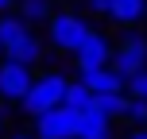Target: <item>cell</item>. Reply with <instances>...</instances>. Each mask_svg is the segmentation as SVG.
Returning <instances> with one entry per match:
<instances>
[{
  "mask_svg": "<svg viewBox=\"0 0 147 139\" xmlns=\"http://www.w3.org/2000/svg\"><path fill=\"white\" fill-rule=\"evenodd\" d=\"M66 85H70V77H66V73H58V70H47V73H39V77L31 81V89L20 97L23 112H27V116H43L47 108L62 104V93H66Z\"/></svg>",
  "mask_w": 147,
  "mask_h": 139,
  "instance_id": "obj_1",
  "label": "cell"
},
{
  "mask_svg": "<svg viewBox=\"0 0 147 139\" xmlns=\"http://www.w3.org/2000/svg\"><path fill=\"white\" fill-rule=\"evenodd\" d=\"M89 31H93V23H89L81 12H51V19H47V39H51V46L54 50H66V54H74L81 43H85Z\"/></svg>",
  "mask_w": 147,
  "mask_h": 139,
  "instance_id": "obj_2",
  "label": "cell"
},
{
  "mask_svg": "<svg viewBox=\"0 0 147 139\" xmlns=\"http://www.w3.org/2000/svg\"><path fill=\"white\" fill-rule=\"evenodd\" d=\"M109 66L120 73V77H132V73L147 70V39L143 35H124L120 39V46L112 50Z\"/></svg>",
  "mask_w": 147,
  "mask_h": 139,
  "instance_id": "obj_3",
  "label": "cell"
},
{
  "mask_svg": "<svg viewBox=\"0 0 147 139\" xmlns=\"http://www.w3.org/2000/svg\"><path fill=\"white\" fill-rule=\"evenodd\" d=\"M74 128H78V112L66 108V104H54L43 116H35V135L39 139H74Z\"/></svg>",
  "mask_w": 147,
  "mask_h": 139,
  "instance_id": "obj_4",
  "label": "cell"
},
{
  "mask_svg": "<svg viewBox=\"0 0 147 139\" xmlns=\"http://www.w3.org/2000/svg\"><path fill=\"white\" fill-rule=\"evenodd\" d=\"M31 81H35L31 66H23V62H12V58H4V62H0V97H4V101H20V97L31 89Z\"/></svg>",
  "mask_w": 147,
  "mask_h": 139,
  "instance_id": "obj_5",
  "label": "cell"
},
{
  "mask_svg": "<svg viewBox=\"0 0 147 139\" xmlns=\"http://www.w3.org/2000/svg\"><path fill=\"white\" fill-rule=\"evenodd\" d=\"M74 58H78V70H97V66H109L112 58V43L105 31H89L85 43L74 50Z\"/></svg>",
  "mask_w": 147,
  "mask_h": 139,
  "instance_id": "obj_6",
  "label": "cell"
},
{
  "mask_svg": "<svg viewBox=\"0 0 147 139\" xmlns=\"http://www.w3.org/2000/svg\"><path fill=\"white\" fill-rule=\"evenodd\" d=\"M43 39L35 35V31H23L20 39H12V43L4 46V58H12V62H23V66H39V62H43Z\"/></svg>",
  "mask_w": 147,
  "mask_h": 139,
  "instance_id": "obj_7",
  "label": "cell"
},
{
  "mask_svg": "<svg viewBox=\"0 0 147 139\" xmlns=\"http://www.w3.org/2000/svg\"><path fill=\"white\" fill-rule=\"evenodd\" d=\"M81 85L89 89L93 97H101V93H124V77H120L112 66H97V70H81Z\"/></svg>",
  "mask_w": 147,
  "mask_h": 139,
  "instance_id": "obj_8",
  "label": "cell"
},
{
  "mask_svg": "<svg viewBox=\"0 0 147 139\" xmlns=\"http://www.w3.org/2000/svg\"><path fill=\"white\" fill-rule=\"evenodd\" d=\"M74 139H112V120L101 116L97 108L78 112V128H74Z\"/></svg>",
  "mask_w": 147,
  "mask_h": 139,
  "instance_id": "obj_9",
  "label": "cell"
},
{
  "mask_svg": "<svg viewBox=\"0 0 147 139\" xmlns=\"http://www.w3.org/2000/svg\"><path fill=\"white\" fill-rule=\"evenodd\" d=\"M105 15H109L112 23H120L124 31H132L136 23H140L143 15H147V0H109Z\"/></svg>",
  "mask_w": 147,
  "mask_h": 139,
  "instance_id": "obj_10",
  "label": "cell"
},
{
  "mask_svg": "<svg viewBox=\"0 0 147 139\" xmlns=\"http://www.w3.org/2000/svg\"><path fill=\"white\" fill-rule=\"evenodd\" d=\"M54 12L51 0H16V15H20L27 27H35V23H47Z\"/></svg>",
  "mask_w": 147,
  "mask_h": 139,
  "instance_id": "obj_11",
  "label": "cell"
},
{
  "mask_svg": "<svg viewBox=\"0 0 147 139\" xmlns=\"http://www.w3.org/2000/svg\"><path fill=\"white\" fill-rule=\"evenodd\" d=\"M93 108L101 112V116L116 120V116H124V108H128V93H101V97H93Z\"/></svg>",
  "mask_w": 147,
  "mask_h": 139,
  "instance_id": "obj_12",
  "label": "cell"
},
{
  "mask_svg": "<svg viewBox=\"0 0 147 139\" xmlns=\"http://www.w3.org/2000/svg\"><path fill=\"white\" fill-rule=\"evenodd\" d=\"M62 104H66V108H74V112H85V108H93V93H89L81 81H70L66 93H62Z\"/></svg>",
  "mask_w": 147,
  "mask_h": 139,
  "instance_id": "obj_13",
  "label": "cell"
},
{
  "mask_svg": "<svg viewBox=\"0 0 147 139\" xmlns=\"http://www.w3.org/2000/svg\"><path fill=\"white\" fill-rule=\"evenodd\" d=\"M23 31H27V23H23L16 12H0V50H4L12 39H20Z\"/></svg>",
  "mask_w": 147,
  "mask_h": 139,
  "instance_id": "obj_14",
  "label": "cell"
},
{
  "mask_svg": "<svg viewBox=\"0 0 147 139\" xmlns=\"http://www.w3.org/2000/svg\"><path fill=\"white\" fill-rule=\"evenodd\" d=\"M124 93L132 97V101H147V70L132 73V77H124Z\"/></svg>",
  "mask_w": 147,
  "mask_h": 139,
  "instance_id": "obj_15",
  "label": "cell"
},
{
  "mask_svg": "<svg viewBox=\"0 0 147 139\" xmlns=\"http://www.w3.org/2000/svg\"><path fill=\"white\" fill-rule=\"evenodd\" d=\"M124 120H132V124H147V101H132V97H128Z\"/></svg>",
  "mask_w": 147,
  "mask_h": 139,
  "instance_id": "obj_16",
  "label": "cell"
},
{
  "mask_svg": "<svg viewBox=\"0 0 147 139\" xmlns=\"http://www.w3.org/2000/svg\"><path fill=\"white\" fill-rule=\"evenodd\" d=\"M85 8L93 15H105V8H109V0H85Z\"/></svg>",
  "mask_w": 147,
  "mask_h": 139,
  "instance_id": "obj_17",
  "label": "cell"
},
{
  "mask_svg": "<svg viewBox=\"0 0 147 139\" xmlns=\"http://www.w3.org/2000/svg\"><path fill=\"white\" fill-rule=\"evenodd\" d=\"M0 12H16V0H0Z\"/></svg>",
  "mask_w": 147,
  "mask_h": 139,
  "instance_id": "obj_18",
  "label": "cell"
},
{
  "mask_svg": "<svg viewBox=\"0 0 147 139\" xmlns=\"http://www.w3.org/2000/svg\"><path fill=\"white\" fill-rule=\"evenodd\" d=\"M128 139H147V132H132V135H128Z\"/></svg>",
  "mask_w": 147,
  "mask_h": 139,
  "instance_id": "obj_19",
  "label": "cell"
},
{
  "mask_svg": "<svg viewBox=\"0 0 147 139\" xmlns=\"http://www.w3.org/2000/svg\"><path fill=\"white\" fill-rule=\"evenodd\" d=\"M12 139H31V135H12Z\"/></svg>",
  "mask_w": 147,
  "mask_h": 139,
  "instance_id": "obj_20",
  "label": "cell"
},
{
  "mask_svg": "<svg viewBox=\"0 0 147 139\" xmlns=\"http://www.w3.org/2000/svg\"><path fill=\"white\" fill-rule=\"evenodd\" d=\"M0 120H4V116H0Z\"/></svg>",
  "mask_w": 147,
  "mask_h": 139,
  "instance_id": "obj_21",
  "label": "cell"
},
{
  "mask_svg": "<svg viewBox=\"0 0 147 139\" xmlns=\"http://www.w3.org/2000/svg\"><path fill=\"white\" fill-rule=\"evenodd\" d=\"M143 19H147V15H143Z\"/></svg>",
  "mask_w": 147,
  "mask_h": 139,
  "instance_id": "obj_22",
  "label": "cell"
}]
</instances>
